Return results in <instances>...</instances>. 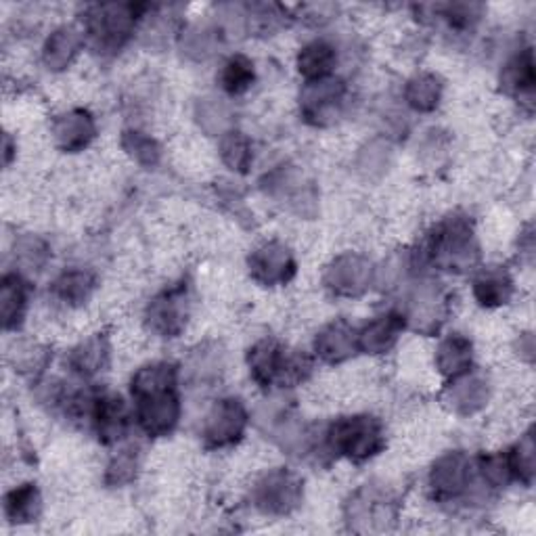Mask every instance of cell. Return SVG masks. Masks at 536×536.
Here are the masks:
<instances>
[{
  "mask_svg": "<svg viewBox=\"0 0 536 536\" xmlns=\"http://www.w3.org/2000/svg\"><path fill=\"white\" fill-rule=\"evenodd\" d=\"M377 438H379L377 425L360 417H354L352 421H344V424L337 425L335 430V444L350 455H360V457L371 455L369 450L375 449Z\"/></svg>",
  "mask_w": 536,
  "mask_h": 536,
  "instance_id": "cell-1",
  "label": "cell"
},
{
  "mask_svg": "<svg viewBox=\"0 0 536 536\" xmlns=\"http://www.w3.org/2000/svg\"><path fill=\"white\" fill-rule=\"evenodd\" d=\"M334 48L325 42H312L300 53V71L309 78H321L327 74L334 65Z\"/></svg>",
  "mask_w": 536,
  "mask_h": 536,
  "instance_id": "cell-2",
  "label": "cell"
},
{
  "mask_svg": "<svg viewBox=\"0 0 536 536\" xmlns=\"http://www.w3.org/2000/svg\"><path fill=\"white\" fill-rule=\"evenodd\" d=\"M254 82V65L248 57L237 55L233 59H228L225 65V71H222V87H225L228 93L239 95L245 93Z\"/></svg>",
  "mask_w": 536,
  "mask_h": 536,
  "instance_id": "cell-3",
  "label": "cell"
}]
</instances>
